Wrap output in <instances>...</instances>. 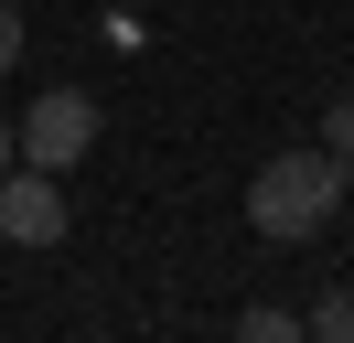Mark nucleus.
<instances>
[{
	"instance_id": "obj_3",
	"label": "nucleus",
	"mask_w": 354,
	"mask_h": 343,
	"mask_svg": "<svg viewBox=\"0 0 354 343\" xmlns=\"http://www.w3.org/2000/svg\"><path fill=\"white\" fill-rule=\"evenodd\" d=\"M11 140H22V161H44V172H75V161L97 150V97H75V86H65V97H32V118L11 129Z\"/></svg>"
},
{
	"instance_id": "obj_4",
	"label": "nucleus",
	"mask_w": 354,
	"mask_h": 343,
	"mask_svg": "<svg viewBox=\"0 0 354 343\" xmlns=\"http://www.w3.org/2000/svg\"><path fill=\"white\" fill-rule=\"evenodd\" d=\"M301 333H311V343H354V290H322V300L301 311Z\"/></svg>"
},
{
	"instance_id": "obj_7",
	"label": "nucleus",
	"mask_w": 354,
	"mask_h": 343,
	"mask_svg": "<svg viewBox=\"0 0 354 343\" xmlns=\"http://www.w3.org/2000/svg\"><path fill=\"white\" fill-rule=\"evenodd\" d=\"M22 43H32V33H22V11H11V0H0V75H11V64H22Z\"/></svg>"
},
{
	"instance_id": "obj_5",
	"label": "nucleus",
	"mask_w": 354,
	"mask_h": 343,
	"mask_svg": "<svg viewBox=\"0 0 354 343\" xmlns=\"http://www.w3.org/2000/svg\"><path fill=\"white\" fill-rule=\"evenodd\" d=\"M322 150H344V161H354V86H333V107H322Z\"/></svg>"
},
{
	"instance_id": "obj_2",
	"label": "nucleus",
	"mask_w": 354,
	"mask_h": 343,
	"mask_svg": "<svg viewBox=\"0 0 354 343\" xmlns=\"http://www.w3.org/2000/svg\"><path fill=\"white\" fill-rule=\"evenodd\" d=\"M75 214H65V172H44V161H11L0 172V236L11 247H54Z\"/></svg>"
},
{
	"instance_id": "obj_8",
	"label": "nucleus",
	"mask_w": 354,
	"mask_h": 343,
	"mask_svg": "<svg viewBox=\"0 0 354 343\" xmlns=\"http://www.w3.org/2000/svg\"><path fill=\"white\" fill-rule=\"evenodd\" d=\"M11 161H22V140H11V118H0V172H11Z\"/></svg>"
},
{
	"instance_id": "obj_1",
	"label": "nucleus",
	"mask_w": 354,
	"mask_h": 343,
	"mask_svg": "<svg viewBox=\"0 0 354 343\" xmlns=\"http://www.w3.org/2000/svg\"><path fill=\"white\" fill-rule=\"evenodd\" d=\"M344 193H354V161H344V150H279V161L247 172V236L301 247V236H322L333 214H344Z\"/></svg>"
},
{
	"instance_id": "obj_6",
	"label": "nucleus",
	"mask_w": 354,
	"mask_h": 343,
	"mask_svg": "<svg viewBox=\"0 0 354 343\" xmlns=\"http://www.w3.org/2000/svg\"><path fill=\"white\" fill-rule=\"evenodd\" d=\"M290 333H301V311H268V300L247 311V343H290Z\"/></svg>"
}]
</instances>
